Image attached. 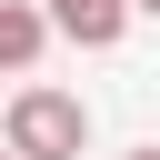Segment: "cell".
<instances>
[{"label": "cell", "mask_w": 160, "mask_h": 160, "mask_svg": "<svg viewBox=\"0 0 160 160\" xmlns=\"http://www.w3.org/2000/svg\"><path fill=\"white\" fill-rule=\"evenodd\" d=\"M0 140H10L20 160H80V150H90V100L60 90V80H20L10 110H0Z\"/></svg>", "instance_id": "obj_1"}, {"label": "cell", "mask_w": 160, "mask_h": 160, "mask_svg": "<svg viewBox=\"0 0 160 160\" xmlns=\"http://www.w3.org/2000/svg\"><path fill=\"white\" fill-rule=\"evenodd\" d=\"M50 10V40H70V50H120V30H130V0H40Z\"/></svg>", "instance_id": "obj_2"}, {"label": "cell", "mask_w": 160, "mask_h": 160, "mask_svg": "<svg viewBox=\"0 0 160 160\" xmlns=\"http://www.w3.org/2000/svg\"><path fill=\"white\" fill-rule=\"evenodd\" d=\"M40 50H50V10H40V0H0V70L30 80Z\"/></svg>", "instance_id": "obj_3"}, {"label": "cell", "mask_w": 160, "mask_h": 160, "mask_svg": "<svg viewBox=\"0 0 160 160\" xmlns=\"http://www.w3.org/2000/svg\"><path fill=\"white\" fill-rule=\"evenodd\" d=\"M130 160H160V140H140V150H130Z\"/></svg>", "instance_id": "obj_4"}, {"label": "cell", "mask_w": 160, "mask_h": 160, "mask_svg": "<svg viewBox=\"0 0 160 160\" xmlns=\"http://www.w3.org/2000/svg\"><path fill=\"white\" fill-rule=\"evenodd\" d=\"M130 10H150V20H160V0H130Z\"/></svg>", "instance_id": "obj_5"}, {"label": "cell", "mask_w": 160, "mask_h": 160, "mask_svg": "<svg viewBox=\"0 0 160 160\" xmlns=\"http://www.w3.org/2000/svg\"><path fill=\"white\" fill-rule=\"evenodd\" d=\"M0 160H20V150H10V140H0Z\"/></svg>", "instance_id": "obj_6"}]
</instances>
